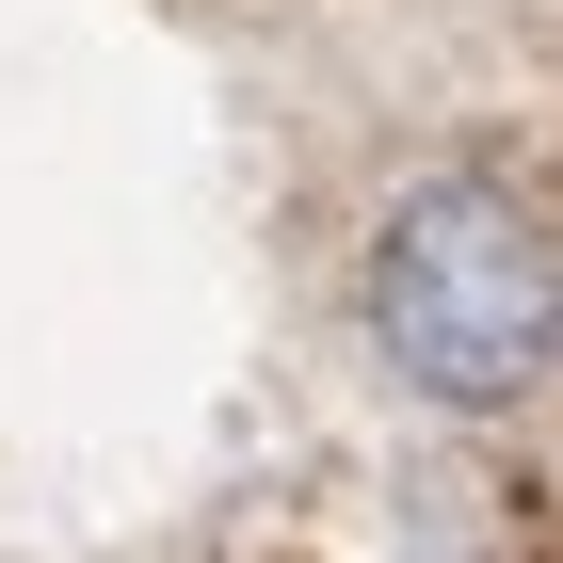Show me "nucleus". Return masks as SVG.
<instances>
[{
	"instance_id": "f257e3e1",
	"label": "nucleus",
	"mask_w": 563,
	"mask_h": 563,
	"mask_svg": "<svg viewBox=\"0 0 563 563\" xmlns=\"http://www.w3.org/2000/svg\"><path fill=\"white\" fill-rule=\"evenodd\" d=\"M371 354L419 402L483 419L563 371V242L531 225V194L499 177H419L371 242Z\"/></svg>"
}]
</instances>
